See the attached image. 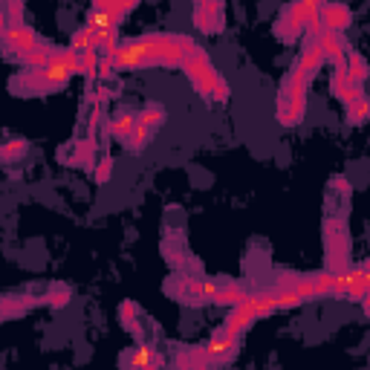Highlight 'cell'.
Wrapping results in <instances>:
<instances>
[{
  "instance_id": "obj_1",
  "label": "cell",
  "mask_w": 370,
  "mask_h": 370,
  "mask_svg": "<svg viewBox=\"0 0 370 370\" xmlns=\"http://www.w3.org/2000/svg\"><path fill=\"white\" fill-rule=\"evenodd\" d=\"M76 58H58L55 64L47 67V72H43V81L47 84H64L72 72H76Z\"/></svg>"
},
{
  "instance_id": "obj_2",
  "label": "cell",
  "mask_w": 370,
  "mask_h": 370,
  "mask_svg": "<svg viewBox=\"0 0 370 370\" xmlns=\"http://www.w3.org/2000/svg\"><path fill=\"white\" fill-rule=\"evenodd\" d=\"M136 362H139V364H154L156 359L147 356V350H139V353H136Z\"/></svg>"
}]
</instances>
